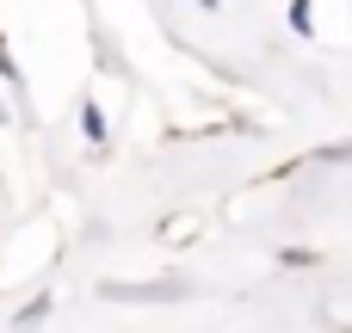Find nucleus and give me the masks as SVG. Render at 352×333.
<instances>
[{"label": "nucleus", "instance_id": "nucleus-1", "mask_svg": "<svg viewBox=\"0 0 352 333\" xmlns=\"http://www.w3.org/2000/svg\"><path fill=\"white\" fill-rule=\"evenodd\" d=\"M291 25H297V31H309V25H316V12H309V0H291Z\"/></svg>", "mask_w": 352, "mask_h": 333}, {"label": "nucleus", "instance_id": "nucleus-3", "mask_svg": "<svg viewBox=\"0 0 352 333\" xmlns=\"http://www.w3.org/2000/svg\"><path fill=\"white\" fill-rule=\"evenodd\" d=\"M198 6H217V0H198Z\"/></svg>", "mask_w": 352, "mask_h": 333}, {"label": "nucleus", "instance_id": "nucleus-2", "mask_svg": "<svg viewBox=\"0 0 352 333\" xmlns=\"http://www.w3.org/2000/svg\"><path fill=\"white\" fill-rule=\"evenodd\" d=\"M346 154H352V142H346V148H334V161H346Z\"/></svg>", "mask_w": 352, "mask_h": 333}]
</instances>
